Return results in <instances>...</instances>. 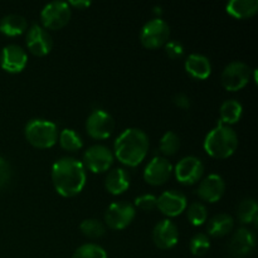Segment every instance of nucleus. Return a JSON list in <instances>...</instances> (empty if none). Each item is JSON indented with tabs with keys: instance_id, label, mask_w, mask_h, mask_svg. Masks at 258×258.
<instances>
[{
	"instance_id": "7c9ffc66",
	"label": "nucleus",
	"mask_w": 258,
	"mask_h": 258,
	"mask_svg": "<svg viewBox=\"0 0 258 258\" xmlns=\"http://www.w3.org/2000/svg\"><path fill=\"white\" fill-rule=\"evenodd\" d=\"M211 248L209 237L204 233H197L189 243V249L194 256H203Z\"/></svg>"
},
{
	"instance_id": "393cba45",
	"label": "nucleus",
	"mask_w": 258,
	"mask_h": 258,
	"mask_svg": "<svg viewBox=\"0 0 258 258\" xmlns=\"http://www.w3.org/2000/svg\"><path fill=\"white\" fill-rule=\"evenodd\" d=\"M238 219L244 224L257 222L258 217V206L257 202L253 198H244L237 208Z\"/></svg>"
},
{
	"instance_id": "0eeeda50",
	"label": "nucleus",
	"mask_w": 258,
	"mask_h": 258,
	"mask_svg": "<svg viewBox=\"0 0 258 258\" xmlns=\"http://www.w3.org/2000/svg\"><path fill=\"white\" fill-rule=\"evenodd\" d=\"M71 7L67 2H50L40 12L45 29H60L71 19Z\"/></svg>"
},
{
	"instance_id": "c9c22d12",
	"label": "nucleus",
	"mask_w": 258,
	"mask_h": 258,
	"mask_svg": "<svg viewBox=\"0 0 258 258\" xmlns=\"http://www.w3.org/2000/svg\"><path fill=\"white\" fill-rule=\"evenodd\" d=\"M68 4L73 5V7L80 8V9H83V8L90 7L91 2H88V0H77V2H76V0H72V2H70Z\"/></svg>"
},
{
	"instance_id": "ddd939ff",
	"label": "nucleus",
	"mask_w": 258,
	"mask_h": 258,
	"mask_svg": "<svg viewBox=\"0 0 258 258\" xmlns=\"http://www.w3.org/2000/svg\"><path fill=\"white\" fill-rule=\"evenodd\" d=\"M28 62L27 52L18 44H8L0 53V66L10 73H19L25 68Z\"/></svg>"
},
{
	"instance_id": "9b49d317",
	"label": "nucleus",
	"mask_w": 258,
	"mask_h": 258,
	"mask_svg": "<svg viewBox=\"0 0 258 258\" xmlns=\"http://www.w3.org/2000/svg\"><path fill=\"white\" fill-rule=\"evenodd\" d=\"M25 42H27L28 49L33 54L39 55V57L48 54L53 47L52 35L44 27L39 24H33L29 28V30L27 32V37H25Z\"/></svg>"
},
{
	"instance_id": "39448f33",
	"label": "nucleus",
	"mask_w": 258,
	"mask_h": 258,
	"mask_svg": "<svg viewBox=\"0 0 258 258\" xmlns=\"http://www.w3.org/2000/svg\"><path fill=\"white\" fill-rule=\"evenodd\" d=\"M170 35V28L165 20L160 18H154L145 23L140 33V40L144 47L159 48L165 44Z\"/></svg>"
},
{
	"instance_id": "1a4fd4ad",
	"label": "nucleus",
	"mask_w": 258,
	"mask_h": 258,
	"mask_svg": "<svg viewBox=\"0 0 258 258\" xmlns=\"http://www.w3.org/2000/svg\"><path fill=\"white\" fill-rule=\"evenodd\" d=\"M135 207L127 202H113L105 213V222L110 228L123 229L135 218Z\"/></svg>"
},
{
	"instance_id": "4468645a",
	"label": "nucleus",
	"mask_w": 258,
	"mask_h": 258,
	"mask_svg": "<svg viewBox=\"0 0 258 258\" xmlns=\"http://www.w3.org/2000/svg\"><path fill=\"white\" fill-rule=\"evenodd\" d=\"M188 206L185 194L178 190H166L159 196L156 207L163 214L168 217H176L183 213Z\"/></svg>"
},
{
	"instance_id": "f257e3e1",
	"label": "nucleus",
	"mask_w": 258,
	"mask_h": 258,
	"mask_svg": "<svg viewBox=\"0 0 258 258\" xmlns=\"http://www.w3.org/2000/svg\"><path fill=\"white\" fill-rule=\"evenodd\" d=\"M86 170L80 160L71 156L58 159L52 168V181L55 190L62 197L77 196L85 188Z\"/></svg>"
},
{
	"instance_id": "f8f14e48",
	"label": "nucleus",
	"mask_w": 258,
	"mask_h": 258,
	"mask_svg": "<svg viewBox=\"0 0 258 258\" xmlns=\"http://www.w3.org/2000/svg\"><path fill=\"white\" fill-rule=\"evenodd\" d=\"M174 173L178 181L191 185L202 178L204 173V165L201 159L197 156H185L176 164Z\"/></svg>"
},
{
	"instance_id": "473e14b6",
	"label": "nucleus",
	"mask_w": 258,
	"mask_h": 258,
	"mask_svg": "<svg viewBox=\"0 0 258 258\" xmlns=\"http://www.w3.org/2000/svg\"><path fill=\"white\" fill-rule=\"evenodd\" d=\"M166 54L171 59H179L184 55V45L179 40H170L165 43Z\"/></svg>"
},
{
	"instance_id": "c756f323",
	"label": "nucleus",
	"mask_w": 258,
	"mask_h": 258,
	"mask_svg": "<svg viewBox=\"0 0 258 258\" xmlns=\"http://www.w3.org/2000/svg\"><path fill=\"white\" fill-rule=\"evenodd\" d=\"M72 258H107V253L98 244L87 243L78 247L73 253Z\"/></svg>"
},
{
	"instance_id": "2f4dec72",
	"label": "nucleus",
	"mask_w": 258,
	"mask_h": 258,
	"mask_svg": "<svg viewBox=\"0 0 258 258\" xmlns=\"http://www.w3.org/2000/svg\"><path fill=\"white\" fill-rule=\"evenodd\" d=\"M156 202H158V198L154 194H143V196L136 197L135 206L143 211H153L156 208Z\"/></svg>"
},
{
	"instance_id": "a211bd4d",
	"label": "nucleus",
	"mask_w": 258,
	"mask_h": 258,
	"mask_svg": "<svg viewBox=\"0 0 258 258\" xmlns=\"http://www.w3.org/2000/svg\"><path fill=\"white\" fill-rule=\"evenodd\" d=\"M224 191H226V183H224L223 178L218 174H209L199 184L197 194L203 201L214 203V202H218L223 197Z\"/></svg>"
},
{
	"instance_id": "20e7f679",
	"label": "nucleus",
	"mask_w": 258,
	"mask_h": 258,
	"mask_svg": "<svg viewBox=\"0 0 258 258\" xmlns=\"http://www.w3.org/2000/svg\"><path fill=\"white\" fill-rule=\"evenodd\" d=\"M24 134L33 146L49 149L57 143L58 127L54 122L44 118H33L25 125Z\"/></svg>"
},
{
	"instance_id": "6e6552de",
	"label": "nucleus",
	"mask_w": 258,
	"mask_h": 258,
	"mask_svg": "<svg viewBox=\"0 0 258 258\" xmlns=\"http://www.w3.org/2000/svg\"><path fill=\"white\" fill-rule=\"evenodd\" d=\"M86 128L91 138L96 140H103L111 136L115 128V121L107 111L97 108V110H93L87 117Z\"/></svg>"
},
{
	"instance_id": "f3484780",
	"label": "nucleus",
	"mask_w": 258,
	"mask_h": 258,
	"mask_svg": "<svg viewBox=\"0 0 258 258\" xmlns=\"http://www.w3.org/2000/svg\"><path fill=\"white\" fill-rule=\"evenodd\" d=\"M153 241L161 249L173 248L179 241L178 227L169 219H163L154 227Z\"/></svg>"
},
{
	"instance_id": "4be33fe9",
	"label": "nucleus",
	"mask_w": 258,
	"mask_h": 258,
	"mask_svg": "<svg viewBox=\"0 0 258 258\" xmlns=\"http://www.w3.org/2000/svg\"><path fill=\"white\" fill-rule=\"evenodd\" d=\"M234 227V221L229 214H217L211 221L208 222L207 226V232L212 237H224L232 232Z\"/></svg>"
},
{
	"instance_id": "a878e982",
	"label": "nucleus",
	"mask_w": 258,
	"mask_h": 258,
	"mask_svg": "<svg viewBox=\"0 0 258 258\" xmlns=\"http://www.w3.org/2000/svg\"><path fill=\"white\" fill-rule=\"evenodd\" d=\"M59 144L64 150L77 151L83 146V140L80 134L72 128H64L59 134Z\"/></svg>"
},
{
	"instance_id": "dca6fc26",
	"label": "nucleus",
	"mask_w": 258,
	"mask_h": 258,
	"mask_svg": "<svg viewBox=\"0 0 258 258\" xmlns=\"http://www.w3.org/2000/svg\"><path fill=\"white\" fill-rule=\"evenodd\" d=\"M256 247V234L248 228H239L229 242V253L233 258H246Z\"/></svg>"
},
{
	"instance_id": "2eb2a0df",
	"label": "nucleus",
	"mask_w": 258,
	"mask_h": 258,
	"mask_svg": "<svg viewBox=\"0 0 258 258\" xmlns=\"http://www.w3.org/2000/svg\"><path fill=\"white\" fill-rule=\"evenodd\" d=\"M173 173V165L168 159L163 156H155L146 165L144 170V179L151 185H161L166 183Z\"/></svg>"
},
{
	"instance_id": "7ed1b4c3",
	"label": "nucleus",
	"mask_w": 258,
	"mask_h": 258,
	"mask_svg": "<svg viewBox=\"0 0 258 258\" xmlns=\"http://www.w3.org/2000/svg\"><path fill=\"white\" fill-rule=\"evenodd\" d=\"M238 146L237 134L231 126L219 122L204 139V150L212 158L226 159L236 151Z\"/></svg>"
},
{
	"instance_id": "72a5a7b5",
	"label": "nucleus",
	"mask_w": 258,
	"mask_h": 258,
	"mask_svg": "<svg viewBox=\"0 0 258 258\" xmlns=\"http://www.w3.org/2000/svg\"><path fill=\"white\" fill-rule=\"evenodd\" d=\"M10 179H12L10 164L3 156H0V190L4 189L9 184Z\"/></svg>"
},
{
	"instance_id": "9d476101",
	"label": "nucleus",
	"mask_w": 258,
	"mask_h": 258,
	"mask_svg": "<svg viewBox=\"0 0 258 258\" xmlns=\"http://www.w3.org/2000/svg\"><path fill=\"white\" fill-rule=\"evenodd\" d=\"M83 161L92 173H103L112 165L113 154L107 146L93 145L86 150Z\"/></svg>"
},
{
	"instance_id": "aec40b11",
	"label": "nucleus",
	"mask_w": 258,
	"mask_h": 258,
	"mask_svg": "<svg viewBox=\"0 0 258 258\" xmlns=\"http://www.w3.org/2000/svg\"><path fill=\"white\" fill-rule=\"evenodd\" d=\"M105 186L113 196L122 194L130 186V174L122 168L112 169L106 176Z\"/></svg>"
},
{
	"instance_id": "bb28decb",
	"label": "nucleus",
	"mask_w": 258,
	"mask_h": 258,
	"mask_svg": "<svg viewBox=\"0 0 258 258\" xmlns=\"http://www.w3.org/2000/svg\"><path fill=\"white\" fill-rule=\"evenodd\" d=\"M80 229L86 237L92 239L101 238V237L106 233L105 224H103L101 221H98V219H93V218L85 219V221L81 223Z\"/></svg>"
},
{
	"instance_id": "412c9836",
	"label": "nucleus",
	"mask_w": 258,
	"mask_h": 258,
	"mask_svg": "<svg viewBox=\"0 0 258 258\" xmlns=\"http://www.w3.org/2000/svg\"><path fill=\"white\" fill-rule=\"evenodd\" d=\"M28 23L23 15L8 14L0 20V32L8 37H17L27 30Z\"/></svg>"
},
{
	"instance_id": "5701e85b",
	"label": "nucleus",
	"mask_w": 258,
	"mask_h": 258,
	"mask_svg": "<svg viewBox=\"0 0 258 258\" xmlns=\"http://www.w3.org/2000/svg\"><path fill=\"white\" fill-rule=\"evenodd\" d=\"M226 10L232 17L244 19V18H251L258 10L257 0H232L227 4Z\"/></svg>"
},
{
	"instance_id": "b1692460",
	"label": "nucleus",
	"mask_w": 258,
	"mask_h": 258,
	"mask_svg": "<svg viewBox=\"0 0 258 258\" xmlns=\"http://www.w3.org/2000/svg\"><path fill=\"white\" fill-rule=\"evenodd\" d=\"M243 107L237 100H227L222 103L219 116H221V123L223 125H232V123L238 122L241 118Z\"/></svg>"
},
{
	"instance_id": "f704fd0d",
	"label": "nucleus",
	"mask_w": 258,
	"mask_h": 258,
	"mask_svg": "<svg viewBox=\"0 0 258 258\" xmlns=\"http://www.w3.org/2000/svg\"><path fill=\"white\" fill-rule=\"evenodd\" d=\"M174 103H175L178 107L180 108H189L190 107V98L185 95V93H178V95L174 96Z\"/></svg>"
},
{
	"instance_id": "c85d7f7f",
	"label": "nucleus",
	"mask_w": 258,
	"mask_h": 258,
	"mask_svg": "<svg viewBox=\"0 0 258 258\" xmlns=\"http://www.w3.org/2000/svg\"><path fill=\"white\" fill-rule=\"evenodd\" d=\"M186 216H188L189 222H190L193 226H202L207 222L208 218V212H207L206 206H203L199 202H194L190 206L188 207V212H186Z\"/></svg>"
},
{
	"instance_id": "f03ea898",
	"label": "nucleus",
	"mask_w": 258,
	"mask_h": 258,
	"mask_svg": "<svg viewBox=\"0 0 258 258\" xmlns=\"http://www.w3.org/2000/svg\"><path fill=\"white\" fill-rule=\"evenodd\" d=\"M149 150V138L143 130L126 128L115 140V156L127 166H136L145 159Z\"/></svg>"
},
{
	"instance_id": "423d86ee",
	"label": "nucleus",
	"mask_w": 258,
	"mask_h": 258,
	"mask_svg": "<svg viewBox=\"0 0 258 258\" xmlns=\"http://www.w3.org/2000/svg\"><path fill=\"white\" fill-rule=\"evenodd\" d=\"M252 70L247 63L234 60L227 64L222 72V85L228 91H238L251 80Z\"/></svg>"
},
{
	"instance_id": "6ab92c4d",
	"label": "nucleus",
	"mask_w": 258,
	"mask_h": 258,
	"mask_svg": "<svg viewBox=\"0 0 258 258\" xmlns=\"http://www.w3.org/2000/svg\"><path fill=\"white\" fill-rule=\"evenodd\" d=\"M185 71L197 80H206L212 73V64L208 57L199 53H191L186 57Z\"/></svg>"
},
{
	"instance_id": "cd10ccee",
	"label": "nucleus",
	"mask_w": 258,
	"mask_h": 258,
	"mask_svg": "<svg viewBox=\"0 0 258 258\" xmlns=\"http://www.w3.org/2000/svg\"><path fill=\"white\" fill-rule=\"evenodd\" d=\"M180 148V139L174 131H166L160 139L159 149L164 155H174Z\"/></svg>"
}]
</instances>
